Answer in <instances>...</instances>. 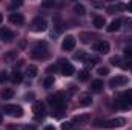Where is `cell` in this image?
<instances>
[{
  "label": "cell",
  "mask_w": 132,
  "mask_h": 130,
  "mask_svg": "<svg viewBox=\"0 0 132 130\" xmlns=\"http://www.w3.org/2000/svg\"><path fill=\"white\" fill-rule=\"evenodd\" d=\"M115 106L118 107V109H123V110H126V109H131L132 107V89H128V90H125L120 97L117 98V101H115Z\"/></svg>",
  "instance_id": "1"
},
{
  "label": "cell",
  "mask_w": 132,
  "mask_h": 130,
  "mask_svg": "<svg viewBox=\"0 0 132 130\" xmlns=\"http://www.w3.org/2000/svg\"><path fill=\"white\" fill-rule=\"evenodd\" d=\"M63 97H65L63 92H57V94L48 97V103L54 109H63V110H66V103H65V98Z\"/></svg>",
  "instance_id": "2"
},
{
  "label": "cell",
  "mask_w": 132,
  "mask_h": 130,
  "mask_svg": "<svg viewBox=\"0 0 132 130\" xmlns=\"http://www.w3.org/2000/svg\"><path fill=\"white\" fill-rule=\"evenodd\" d=\"M31 55L37 60H43V58H48L49 52H48V48L45 43H38L37 46H34L32 51H31Z\"/></svg>",
  "instance_id": "3"
},
{
  "label": "cell",
  "mask_w": 132,
  "mask_h": 130,
  "mask_svg": "<svg viewBox=\"0 0 132 130\" xmlns=\"http://www.w3.org/2000/svg\"><path fill=\"white\" fill-rule=\"evenodd\" d=\"M5 113H8L9 116H14V118H20V116H23V109L17 104H8V106H5Z\"/></svg>",
  "instance_id": "4"
},
{
  "label": "cell",
  "mask_w": 132,
  "mask_h": 130,
  "mask_svg": "<svg viewBox=\"0 0 132 130\" xmlns=\"http://www.w3.org/2000/svg\"><path fill=\"white\" fill-rule=\"evenodd\" d=\"M46 28H48V23H46V20L42 18V17L34 18L32 23H31V29L35 31V32H43V31H46Z\"/></svg>",
  "instance_id": "5"
},
{
  "label": "cell",
  "mask_w": 132,
  "mask_h": 130,
  "mask_svg": "<svg viewBox=\"0 0 132 130\" xmlns=\"http://www.w3.org/2000/svg\"><path fill=\"white\" fill-rule=\"evenodd\" d=\"M128 77H123V75H117V77H114V78H111L109 80V87H112V89H115V87H120V86H126L128 84Z\"/></svg>",
  "instance_id": "6"
},
{
  "label": "cell",
  "mask_w": 132,
  "mask_h": 130,
  "mask_svg": "<svg viewBox=\"0 0 132 130\" xmlns=\"http://www.w3.org/2000/svg\"><path fill=\"white\" fill-rule=\"evenodd\" d=\"M32 110H34V115L37 119H40L43 115H45V104L42 101H35L32 104Z\"/></svg>",
  "instance_id": "7"
},
{
  "label": "cell",
  "mask_w": 132,
  "mask_h": 130,
  "mask_svg": "<svg viewBox=\"0 0 132 130\" xmlns=\"http://www.w3.org/2000/svg\"><path fill=\"white\" fill-rule=\"evenodd\" d=\"M126 123L125 118H114V119H109L104 123V127H109V129H114V127H123Z\"/></svg>",
  "instance_id": "8"
},
{
  "label": "cell",
  "mask_w": 132,
  "mask_h": 130,
  "mask_svg": "<svg viewBox=\"0 0 132 130\" xmlns=\"http://www.w3.org/2000/svg\"><path fill=\"white\" fill-rule=\"evenodd\" d=\"M62 46H63V51H72L75 48V38H74V35H66Z\"/></svg>",
  "instance_id": "9"
},
{
  "label": "cell",
  "mask_w": 132,
  "mask_h": 130,
  "mask_svg": "<svg viewBox=\"0 0 132 130\" xmlns=\"http://www.w3.org/2000/svg\"><path fill=\"white\" fill-rule=\"evenodd\" d=\"M63 60H60V64H62V73L65 75V77H71V75H74V66L69 64V63H62Z\"/></svg>",
  "instance_id": "10"
},
{
  "label": "cell",
  "mask_w": 132,
  "mask_h": 130,
  "mask_svg": "<svg viewBox=\"0 0 132 130\" xmlns=\"http://www.w3.org/2000/svg\"><path fill=\"white\" fill-rule=\"evenodd\" d=\"M9 22H11L12 25H19V26H20V25H23L25 18H23V15H22V14H19V12L15 14V12H14V14H11V15H9Z\"/></svg>",
  "instance_id": "11"
},
{
  "label": "cell",
  "mask_w": 132,
  "mask_h": 130,
  "mask_svg": "<svg viewBox=\"0 0 132 130\" xmlns=\"http://www.w3.org/2000/svg\"><path fill=\"white\" fill-rule=\"evenodd\" d=\"M95 49L101 54H108L109 52V43L108 41H100V43L95 44Z\"/></svg>",
  "instance_id": "12"
},
{
  "label": "cell",
  "mask_w": 132,
  "mask_h": 130,
  "mask_svg": "<svg viewBox=\"0 0 132 130\" xmlns=\"http://www.w3.org/2000/svg\"><path fill=\"white\" fill-rule=\"evenodd\" d=\"M12 37H14V34L11 32L9 29H0V38L3 41H11Z\"/></svg>",
  "instance_id": "13"
},
{
  "label": "cell",
  "mask_w": 132,
  "mask_h": 130,
  "mask_svg": "<svg viewBox=\"0 0 132 130\" xmlns=\"http://www.w3.org/2000/svg\"><path fill=\"white\" fill-rule=\"evenodd\" d=\"M120 28H121V20H112L111 25L108 26V31H109V32H115V31H118Z\"/></svg>",
  "instance_id": "14"
},
{
  "label": "cell",
  "mask_w": 132,
  "mask_h": 130,
  "mask_svg": "<svg viewBox=\"0 0 132 130\" xmlns=\"http://www.w3.org/2000/svg\"><path fill=\"white\" fill-rule=\"evenodd\" d=\"M101 89H103V81L101 80H94L91 83V90L92 92H100Z\"/></svg>",
  "instance_id": "15"
},
{
  "label": "cell",
  "mask_w": 132,
  "mask_h": 130,
  "mask_svg": "<svg viewBox=\"0 0 132 130\" xmlns=\"http://www.w3.org/2000/svg\"><path fill=\"white\" fill-rule=\"evenodd\" d=\"M104 25H106V20H104V17H101V15H97V17L94 18V26H95L97 29H101Z\"/></svg>",
  "instance_id": "16"
},
{
  "label": "cell",
  "mask_w": 132,
  "mask_h": 130,
  "mask_svg": "<svg viewBox=\"0 0 132 130\" xmlns=\"http://www.w3.org/2000/svg\"><path fill=\"white\" fill-rule=\"evenodd\" d=\"M74 11H75L77 15H85L86 14V9H85V6L81 3H75L74 5Z\"/></svg>",
  "instance_id": "17"
},
{
  "label": "cell",
  "mask_w": 132,
  "mask_h": 130,
  "mask_svg": "<svg viewBox=\"0 0 132 130\" xmlns=\"http://www.w3.org/2000/svg\"><path fill=\"white\" fill-rule=\"evenodd\" d=\"M22 80H23V75H22L19 70H15V72L12 73V77H11V81H12L14 84H17V83H22Z\"/></svg>",
  "instance_id": "18"
},
{
  "label": "cell",
  "mask_w": 132,
  "mask_h": 130,
  "mask_svg": "<svg viewBox=\"0 0 132 130\" xmlns=\"http://www.w3.org/2000/svg\"><path fill=\"white\" fill-rule=\"evenodd\" d=\"M91 104H92V98L89 97V95H83V97L80 98V106L86 107V106H91Z\"/></svg>",
  "instance_id": "19"
},
{
  "label": "cell",
  "mask_w": 132,
  "mask_h": 130,
  "mask_svg": "<svg viewBox=\"0 0 132 130\" xmlns=\"http://www.w3.org/2000/svg\"><path fill=\"white\" fill-rule=\"evenodd\" d=\"M37 72H38V69H37V66H28V69H26V73H28V77H31V78H34V77H37Z\"/></svg>",
  "instance_id": "20"
},
{
  "label": "cell",
  "mask_w": 132,
  "mask_h": 130,
  "mask_svg": "<svg viewBox=\"0 0 132 130\" xmlns=\"http://www.w3.org/2000/svg\"><path fill=\"white\" fill-rule=\"evenodd\" d=\"M85 121H89V115H88V113H85V115H77V116H74V119H72V123H85Z\"/></svg>",
  "instance_id": "21"
},
{
  "label": "cell",
  "mask_w": 132,
  "mask_h": 130,
  "mask_svg": "<svg viewBox=\"0 0 132 130\" xmlns=\"http://www.w3.org/2000/svg\"><path fill=\"white\" fill-rule=\"evenodd\" d=\"M89 77H91V73H89L88 70H80V72H78V80H80V81H88Z\"/></svg>",
  "instance_id": "22"
},
{
  "label": "cell",
  "mask_w": 132,
  "mask_h": 130,
  "mask_svg": "<svg viewBox=\"0 0 132 130\" xmlns=\"http://www.w3.org/2000/svg\"><path fill=\"white\" fill-rule=\"evenodd\" d=\"M65 112L63 109H55V110H52V113H51V116L52 118H63L65 116Z\"/></svg>",
  "instance_id": "23"
},
{
  "label": "cell",
  "mask_w": 132,
  "mask_h": 130,
  "mask_svg": "<svg viewBox=\"0 0 132 130\" xmlns=\"http://www.w3.org/2000/svg\"><path fill=\"white\" fill-rule=\"evenodd\" d=\"M12 97H14V90H12V89H5V90L2 92V98H3V99H11Z\"/></svg>",
  "instance_id": "24"
},
{
  "label": "cell",
  "mask_w": 132,
  "mask_h": 130,
  "mask_svg": "<svg viewBox=\"0 0 132 130\" xmlns=\"http://www.w3.org/2000/svg\"><path fill=\"white\" fill-rule=\"evenodd\" d=\"M43 86L46 87V89H49V87H52L54 86V78L52 77H48L45 81H43Z\"/></svg>",
  "instance_id": "25"
},
{
  "label": "cell",
  "mask_w": 132,
  "mask_h": 130,
  "mask_svg": "<svg viewBox=\"0 0 132 130\" xmlns=\"http://www.w3.org/2000/svg\"><path fill=\"white\" fill-rule=\"evenodd\" d=\"M121 8H123V5H111V6H108V12L109 14H114V11L121 9Z\"/></svg>",
  "instance_id": "26"
},
{
  "label": "cell",
  "mask_w": 132,
  "mask_h": 130,
  "mask_svg": "<svg viewBox=\"0 0 132 130\" xmlns=\"http://www.w3.org/2000/svg\"><path fill=\"white\" fill-rule=\"evenodd\" d=\"M74 58H75V60H85V58H86V54H85L83 51H78V52L74 54Z\"/></svg>",
  "instance_id": "27"
},
{
  "label": "cell",
  "mask_w": 132,
  "mask_h": 130,
  "mask_svg": "<svg viewBox=\"0 0 132 130\" xmlns=\"http://www.w3.org/2000/svg\"><path fill=\"white\" fill-rule=\"evenodd\" d=\"M97 73L104 77V75H108V73H109V69H108V67H103V66H100L98 69H97Z\"/></svg>",
  "instance_id": "28"
},
{
  "label": "cell",
  "mask_w": 132,
  "mask_h": 130,
  "mask_svg": "<svg viewBox=\"0 0 132 130\" xmlns=\"http://www.w3.org/2000/svg\"><path fill=\"white\" fill-rule=\"evenodd\" d=\"M92 38H94V35H91V34H81V41H85V43H89Z\"/></svg>",
  "instance_id": "29"
},
{
  "label": "cell",
  "mask_w": 132,
  "mask_h": 130,
  "mask_svg": "<svg viewBox=\"0 0 132 130\" xmlns=\"http://www.w3.org/2000/svg\"><path fill=\"white\" fill-rule=\"evenodd\" d=\"M125 57L126 58H132V46H126L125 48Z\"/></svg>",
  "instance_id": "30"
},
{
  "label": "cell",
  "mask_w": 132,
  "mask_h": 130,
  "mask_svg": "<svg viewBox=\"0 0 132 130\" xmlns=\"http://www.w3.org/2000/svg\"><path fill=\"white\" fill-rule=\"evenodd\" d=\"M111 63L114 66H121V58L120 57H112L111 58Z\"/></svg>",
  "instance_id": "31"
},
{
  "label": "cell",
  "mask_w": 132,
  "mask_h": 130,
  "mask_svg": "<svg viewBox=\"0 0 132 130\" xmlns=\"http://www.w3.org/2000/svg\"><path fill=\"white\" fill-rule=\"evenodd\" d=\"M125 28H126V31H132V18L125 20Z\"/></svg>",
  "instance_id": "32"
},
{
  "label": "cell",
  "mask_w": 132,
  "mask_h": 130,
  "mask_svg": "<svg viewBox=\"0 0 132 130\" xmlns=\"http://www.w3.org/2000/svg\"><path fill=\"white\" fill-rule=\"evenodd\" d=\"M98 63V58L97 57H91V58H88V66H94Z\"/></svg>",
  "instance_id": "33"
},
{
  "label": "cell",
  "mask_w": 132,
  "mask_h": 130,
  "mask_svg": "<svg viewBox=\"0 0 132 130\" xmlns=\"http://www.w3.org/2000/svg\"><path fill=\"white\" fill-rule=\"evenodd\" d=\"M72 129V123H63L62 124V130H71Z\"/></svg>",
  "instance_id": "34"
},
{
  "label": "cell",
  "mask_w": 132,
  "mask_h": 130,
  "mask_svg": "<svg viewBox=\"0 0 132 130\" xmlns=\"http://www.w3.org/2000/svg\"><path fill=\"white\" fill-rule=\"evenodd\" d=\"M8 80V73L6 72H0V83H5Z\"/></svg>",
  "instance_id": "35"
},
{
  "label": "cell",
  "mask_w": 132,
  "mask_h": 130,
  "mask_svg": "<svg viewBox=\"0 0 132 130\" xmlns=\"http://www.w3.org/2000/svg\"><path fill=\"white\" fill-rule=\"evenodd\" d=\"M54 5H55L54 2H43V3H42V6H43V8H52Z\"/></svg>",
  "instance_id": "36"
},
{
  "label": "cell",
  "mask_w": 132,
  "mask_h": 130,
  "mask_svg": "<svg viewBox=\"0 0 132 130\" xmlns=\"http://www.w3.org/2000/svg\"><path fill=\"white\" fill-rule=\"evenodd\" d=\"M104 123H106V121H101V119H97V121L94 123V126H95V127H104Z\"/></svg>",
  "instance_id": "37"
},
{
  "label": "cell",
  "mask_w": 132,
  "mask_h": 130,
  "mask_svg": "<svg viewBox=\"0 0 132 130\" xmlns=\"http://www.w3.org/2000/svg\"><path fill=\"white\" fill-rule=\"evenodd\" d=\"M25 99H26V101H32L34 99V94H26V95H25Z\"/></svg>",
  "instance_id": "38"
},
{
  "label": "cell",
  "mask_w": 132,
  "mask_h": 130,
  "mask_svg": "<svg viewBox=\"0 0 132 130\" xmlns=\"http://www.w3.org/2000/svg\"><path fill=\"white\" fill-rule=\"evenodd\" d=\"M22 130H35V127H34V126H29V124H26V126L22 127Z\"/></svg>",
  "instance_id": "39"
},
{
  "label": "cell",
  "mask_w": 132,
  "mask_h": 130,
  "mask_svg": "<svg viewBox=\"0 0 132 130\" xmlns=\"http://www.w3.org/2000/svg\"><path fill=\"white\" fill-rule=\"evenodd\" d=\"M45 130H55V127H54V126H46Z\"/></svg>",
  "instance_id": "40"
},
{
  "label": "cell",
  "mask_w": 132,
  "mask_h": 130,
  "mask_svg": "<svg viewBox=\"0 0 132 130\" xmlns=\"http://www.w3.org/2000/svg\"><path fill=\"white\" fill-rule=\"evenodd\" d=\"M22 5V2H17V3H12V8H15V6H20Z\"/></svg>",
  "instance_id": "41"
},
{
  "label": "cell",
  "mask_w": 132,
  "mask_h": 130,
  "mask_svg": "<svg viewBox=\"0 0 132 130\" xmlns=\"http://www.w3.org/2000/svg\"><path fill=\"white\" fill-rule=\"evenodd\" d=\"M69 92H71V94H74V92H75V87H74V86H71V87H69Z\"/></svg>",
  "instance_id": "42"
},
{
  "label": "cell",
  "mask_w": 132,
  "mask_h": 130,
  "mask_svg": "<svg viewBox=\"0 0 132 130\" xmlns=\"http://www.w3.org/2000/svg\"><path fill=\"white\" fill-rule=\"evenodd\" d=\"M8 130H17V129H15L14 126H9V127H8Z\"/></svg>",
  "instance_id": "43"
},
{
  "label": "cell",
  "mask_w": 132,
  "mask_h": 130,
  "mask_svg": "<svg viewBox=\"0 0 132 130\" xmlns=\"http://www.w3.org/2000/svg\"><path fill=\"white\" fill-rule=\"evenodd\" d=\"M2 22H3V15L0 14V23H2Z\"/></svg>",
  "instance_id": "44"
},
{
  "label": "cell",
  "mask_w": 132,
  "mask_h": 130,
  "mask_svg": "<svg viewBox=\"0 0 132 130\" xmlns=\"http://www.w3.org/2000/svg\"><path fill=\"white\" fill-rule=\"evenodd\" d=\"M128 8H129V9H131V11H132V2H131V3H129V6H128Z\"/></svg>",
  "instance_id": "45"
},
{
  "label": "cell",
  "mask_w": 132,
  "mask_h": 130,
  "mask_svg": "<svg viewBox=\"0 0 132 130\" xmlns=\"http://www.w3.org/2000/svg\"><path fill=\"white\" fill-rule=\"evenodd\" d=\"M0 123H2V115H0Z\"/></svg>",
  "instance_id": "46"
}]
</instances>
